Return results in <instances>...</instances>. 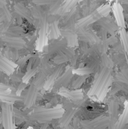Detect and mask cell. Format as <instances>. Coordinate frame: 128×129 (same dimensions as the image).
Wrapping results in <instances>:
<instances>
[{
	"label": "cell",
	"instance_id": "cell-1",
	"mask_svg": "<svg viewBox=\"0 0 128 129\" xmlns=\"http://www.w3.org/2000/svg\"><path fill=\"white\" fill-rule=\"evenodd\" d=\"M63 110L58 109H44L36 108L30 116V119L39 122L51 121L53 119H57L63 116Z\"/></svg>",
	"mask_w": 128,
	"mask_h": 129
},
{
	"label": "cell",
	"instance_id": "cell-2",
	"mask_svg": "<svg viewBox=\"0 0 128 129\" xmlns=\"http://www.w3.org/2000/svg\"><path fill=\"white\" fill-rule=\"evenodd\" d=\"M1 40L8 47L14 48L16 51L21 50L26 46V42L23 39V38L12 37L5 35L2 37Z\"/></svg>",
	"mask_w": 128,
	"mask_h": 129
},
{
	"label": "cell",
	"instance_id": "cell-3",
	"mask_svg": "<svg viewBox=\"0 0 128 129\" xmlns=\"http://www.w3.org/2000/svg\"><path fill=\"white\" fill-rule=\"evenodd\" d=\"M16 67V63L0 54V71L10 76L14 72Z\"/></svg>",
	"mask_w": 128,
	"mask_h": 129
},
{
	"label": "cell",
	"instance_id": "cell-4",
	"mask_svg": "<svg viewBox=\"0 0 128 129\" xmlns=\"http://www.w3.org/2000/svg\"><path fill=\"white\" fill-rule=\"evenodd\" d=\"M37 95H38V88L34 84H32L29 86V88L24 99V104L26 107L30 108L34 104L37 98Z\"/></svg>",
	"mask_w": 128,
	"mask_h": 129
},
{
	"label": "cell",
	"instance_id": "cell-5",
	"mask_svg": "<svg viewBox=\"0 0 128 129\" xmlns=\"http://www.w3.org/2000/svg\"><path fill=\"white\" fill-rule=\"evenodd\" d=\"M14 8L17 14L23 17V18H26L29 22L32 23V15L31 11L29 9H28L26 7H25L21 3L15 4Z\"/></svg>",
	"mask_w": 128,
	"mask_h": 129
},
{
	"label": "cell",
	"instance_id": "cell-6",
	"mask_svg": "<svg viewBox=\"0 0 128 129\" xmlns=\"http://www.w3.org/2000/svg\"><path fill=\"white\" fill-rule=\"evenodd\" d=\"M6 36H12V37H18L22 38L24 36H26L23 29L20 26H12L8 28V29L6 32Z\"/></svg>",
	"mask_w": 128,
	"mask_h": 129
},
{
	"label": "cell",
	"instance_id": "cell-7",
	"mask_svg": "<svg viewBox=\"0 0 128 129\" xmlns=\"http://www.w3.org/2000/svg\"><path fill=\"white\" fill-rule=\"evenodd\" d=\"M22 98L20 96H17L16 94H13L11 92H8L7 94H0V101H2L3 103L6 104H13L14 102L21 101Z\"/></svg>",
	"mask_w": 128,
	"mask_h": 129
},
{
	"label": "cell",
	"instance_id": "cell-8",
	"mask_svg": "<svg viewBox=\"0 0 128 129\" xmlns=\"http://www.w3.org/2000/svg\"><path fill=\"white\" fill-rule=\"evenodd\" d=\"M75 113V110H73V108L67 110L66 113H64L63 115V117L61 119V125L63 127H66L71 122Z\"/></svg>",
	"mask_w": 128,
	"mask_h": 129
},
{
	"label": "cell",
	"instance_id": "cell-9",
	"mask_svg": "<svg viewBox=\"0 0 128 129\" xmlns=\"http://www.w3.org/2000/svg\"><path fill=\"white\" fill-rule=\"evenodd\" d=\"M66 94H64V96H68L69 98H71L72 99L75 100V101H78L82 99L83 94L81 93V91L75 90V91H66Z\"/></svg>",
	"mask_w": 128,
	"mask_h": 129
},
{
	"label": "cell",
	"instance_id": "cell-10",
	"mask_svg": "<svg viewBox=\"0 0 128 129\" xmlns=\"http://www.w3.org/2000/svg\"><path fill=\"white\" fill-rule=\"evenodd\" d=\"M86 77H88V76H78V78H76L73 82H72V86L74 88L77 89V88H79L82 85L84 84L85 81H86Z\"/></svg>",
	"mask_w": 128,
	"mask_h": 129
},
{
	"label": "cell",
	"instance_id": "cell-11",
	"mask_svg": "<svg viewBox=\"0 0 128 129\" xmlns=\"http://www.w3.org/2000/svg\"><path fill=\"white\" fill-rule=\"evenodd\" d=\"M36 72H37V67L36 68H33V69H32L30 70H27L26 73L25 74V76L23 78V82L26 83L36 73Z\"/></svg>",
	"mask_w": 128,
	"mask_h": 129
},
{
	"label": "cell",
	"instance_id": "cell-12",
	"mask_svg": "<svg viewBox=\"0 0 128 129\" xmlns=\"http://www.w3.org/2000/svg\"><path fill=\"white\" fill-rule=\"evenodd\" d=\"M77 73L81 74V76H88L91 73H94V70L88 67H83L82 68H79L77 70Z\"/></svg>",
	"mask_w": 128,
	"mask_h": 129
},
{
	"label": "cell",
	"instance_id": "cell-13",
	"mask_svg": "<svg viewBox=\"0 0 128 129\" xmlns=\"http://www.w3.org/2000/svg\"><path fill=\"white\" fill-rule=\"evenodd\" d=\"M102 60H103V63L105 66V67H112V65H113V63L112 61L109 58V57L107 55H106L105 54H103L102 56Z\"/></svg>",
	"mask_w": 128,
	"mask_h": 129
},
{
	"label": "cell",
	"instance_id": "cell-14",
	"mask_svg": "<svg viewBox=\"0 0 128 129\" xmlns=\"http://www.w3.org/2000/svg\"><path fill=\"white\" fill-rule=\"evenodd\" d=\"M8 92H11V91H9V87L4 84H0V94H7Z\"/></svg>",
	"mask_w": 128,
	"mask_h": 129
},
{
	"label": "cell",
	"instance_id": "cell-15",
	"mask_svg": "<svg viewBox=\"0 0 128 129\" xmlns=\"http://www.w3.org/2000/svg\"><path fill=\"white\" fill-rule=\"evenodd\" d=\"M26 86H27L26 83L22 82V83L19 85V87H18V88H17V91H16V94H17V96H20L21 92L25 89V88H26Z\"/></svg>",
	"mask_w": 128,
	"mask_h": 129
},
{
	"label": "cell",
	"instance_id": "cell-16",
	"mask_svg": "<svg viewBox=\"0 0 128 129\" xmlns=\"http://www.w3.org/2000/svg\"><path fill=\"white\" fill-rule=\"evenodd\" d=\"M29 57H31V55H30V54H29L28 56H26V57H23V59L20 60L17 62V64H18L19 66H20L21 67H23L25 65V63H26V61L29 59Z\"/></svg>",
	"mask_w": 128,
	"mask_h": 129
},
{
	"label": "cell",
	"instance_id": "cell-17",
	"mask_svg": "<svg viewBox=\"0 0 128 129\" xmlns=\"http://www.w3.org/2000/svg\"><path fill=\"white\" fill-rule=\"evenodd\" d=\"M4 22H6V20H5V17L3 15V14L2 13V11L0 10V24L4 23Z\"/></svg>",
	"mask_w": 128,
	"mask_h": 129
},
{
	"label": "cell",
	"instance_id": "cell-18",
	"mask_svg": "<svg viewBox=\"0 0 128 129\" xmlns=\"http://www.w3.org/2000/svg\"><path fill=\"white\" fill-rule=\"evenodd\" d=\"M6 5V2L5 1H0V9L4 8Z\"/></svg>",
	"mask_w": 128,
	"mask_h": 129
},
{
	"label": "cell",
	"instance_id": "cell-19",
	"mask_svg": "<svg viewBox=\"0 0 128 129\" xmlns=\"http://www.w3.org/2000/svg\"><path fill=\"white\" fill-rule=\"evenodd\" d=\"M46 128H47V125H42V126L40 128V129H46Z\"/></svg>",
	"mask_w": 128,
	"mask_h": 129
},
{
	"label": "cell",
	"instance_id": "cell-20",
	"mask_svg": "<svg viewBox=\"0 0 128 129\" xmlns=\"http://www.w3.org/2000/svg\"><path fill=\"white\" fill-rule=\"evenodd\" d=\"M2 120V113H0V122Z\"/></svg>",
	"mask_w": 128,
	"mask_h": 129
}]
</instances>
